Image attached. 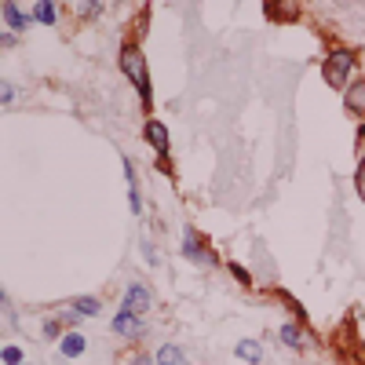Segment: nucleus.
<instances>
[{
    "label": "nucleus",
    "instance_id": "obj_1",
    "mask_svg": "<svg viewBox=\"0 0 365 365\" xmlns=\"http://www.w3.org/2000/svg\"><path fill=\"white\" fill-rule=\"evenodd\" d=\"M120 70H125V77L135 84L143 106L154 103V88H150V77H146V58H143V51H139L135 44H125V48H120Z\"/></svg>",
    "mask_w": 365,
    "mask_h": 365
},
{
    "label": "nucleus",
    "instance_id": "obj_2",
    "mask_svg": "<svg viewBox=\"0 0 365 365\" xmlns=\"http://www.w3.org/2000/svg\"><path fill=\"white\" fill-rule=\"evenodd\" d=\"M351 70H354V51H347V48L329 51V58L322 63V77H325L329 88H347L351 84Z\"/></svg>",
    "mask_w": 365,
    "mask_h": 365
},
{
    "label": "nucleus",
    "instance_id": "obj_3",
    "mask_svg": "<svg viewBox=\"0 0 365 365\" xmlns=\"http://www.w3.org/2000/svg\"><path fill=\"white\" fill-rule=\"evenodd\" d=\"M182 256H187L194 267H216V252H212L205 241L197 237V230L194 227H187L182 230Z\"/></svg>",
    "mask_w": 365,
    "mask_h": 365
},
{
    "label": "nucleus",
    "instance_id": "obj_4",
    "mask_svg": "<svg viewBox=\"0 0 365 365\" xmlns=\"http://www.w3.org/2000/svg\"><path fill=\"white\" fill-rule=\"evenodd\" d=\"M113 332H117V336H125V340H139L146 332V322H143V314H132V311L120 307L113 314Z\"/></svg>",
    "mask_w": 365,
    "mask_h": 365
},
{
    "label": "nucleus",
    "instance_id": "obj_5",
    "mask_svg": "<svg viewBox=\"0 0 365 365\" xmlns=\"http://www.w3.org/2000/svg\"><path fill=\"white\" fill-rule=\"evenodd\" d=\"M143 139H146L150 146L158 150V158H161V161L168 158V128L161 125V120H146V128H143Z\"/></svg>",
    "mask_w": 365,
    "mask_h": 365
},
{
    "label": "nucleus",
    "instance_id": "obj_6",
    "mask_svg": "<svg viewBox=\"0 0 365 365\" xmlns=\"http://www.w3.org/2000/svg\"><path fill=\"white\" fill-rule=\"evenodd\" d=\"M120 307L132 311V314H146V311H150V289H146V285H128L125 303H120Z\"/></svg>",
    "mask_w": 365,
    "mask_h": 365
},
{
    "label": "nucleus",
    "instance_id": "obj_7",
    "mask_svg": "<svg viewBox=\"0 0 365 365\" xmlns=\"http://www.w3.org/2000/svg\"><path fill=\"white\" fill-rule=\"evenodd\" d=\"M88 351V340L81 336V332H66L63 340H58V354L63 358H81Z\"/></svg>",
    "mask_w": 365,
    "mask_h": 365
},
{
    "label": "nucleus",
    "instance_id": "obj_8",
    "mask_svg": "<svg viewBox=\"0 0 365 365\" xmlns=\"http://www.w3.org/2000/svg\"><path fill=\"white\" fill-rule=\"evenodd\" d=\"M344 103H347V110H351V113L365 117V81L347 84V96H344Z\"/></svg>",
    "mask_w": 365,
    "mask_h": 365
},
{
    "label": "nucleus",
    "instance_id": "obj_9",
    "mask_svg": "<svg viewBox=\"0 0 365 365\" xmlns=\"http://www.w3.org/2000/svg\"><path fill=\"white\" fill-rule=\"evenodd\" d=\"M234 354H237L241 361H249V365H259V361H263V344H259V340H237Z\"/></svg>",
    "mask_w": 365,
    "mask_h": 365
},
{
    "label": "nucleus",
    "instance_id": "obj_10",
    "mask_svg": "<svg viewBox=\"0 0 365 365\" xmlns=\"http://www.w3.org/2000/svg\"><path fill=\"white\" fill-rule=\"evenodd\" d=\"M4 22H8V29H11V34H22V29L29 26V19L19 11V4H15V0H4Z\"/></svg>",
    "mask_w": 365,
    "mask_h": 365
},
{
    "label": "nucleus",
    "instance_id": "obj_11",
    "mask_svg": "<svg viewBox=\"0 0 365 365\" xmlns=\"http://www.w3.org/2000/svg\"><path fill=\"white\" fill-rule=\"evenodd\" d=\"M154 358H158V365H187V358H182V351L175 344H165Z\"/></svg>",
    "mask_w": 365,
    "mask_h": 365
},
{
    "label": "nucleus",
    "instance_id": "obj_12",
    "mask_svg": "<svg viewBox=\"0 0 365 365\" xmlns=\"http://www.w3.org/2000/svg\"><path fill=\"white\" fill-rule=\"evenodd\" d=\"M70 307H73V311H81L84 318H96V314L103 311V303H99L96 296H81V299H73V303H70Z\"/></svg>",
    "mask_w": 365,
    "mask_h": 365
},
{
    "label": "nucleus",
    "instance_id": "obj_13",
    "mask_svg": "<svg viewBox=\"0 0 365 365\" xmlns=\"http://www.w3.org/2000/svg\"><path fill=\"white\" fill-rule=\"evenodd\" d=\"M34 19H37L41 26H55V22H58V15H55V4H51V0H41V4L34 8Z\"/></svg>",
    "mask_w": 365,
    "mask_h": 365
},
{
    "label": "nucleus",
    "instance_id": "obj_14",
    "mask_svg": "<svg viewBox=\"0 0 365 365\" xmlns=\"http://www.w3.org/2000/svg\"><path fill=\"white\" fill-rule=\"evenodd\" d=\"M278 336H282V344H289V347H303V332H299L296 322H285Z\"/></svg>",
    "mask_w": 365,
    "mask_h": 365
},
{
    "label": "nucleus",
    "instance_id": "obj_15",
    "mask_svg": "<svg viewBox=\"0 0 365 365\" xmlns=\"http://www.w3.org/2000/svg\"><path fill=\"white\" fill-rule=\"evenodd\" d=\"M63 325H66L63 318H48V322H44V340H55L58 332H63Z\"/></svg>",
    "mask_w": 365,
    "mask_h": 365
},
{
    "label": "nucleus",
    "instance_id": "obj_16",
    "mask_svg": "<svg viewBox=\"0 0 365 365\" xmlns=\"http://www.w3.org/2000/svg\"><path fill=\"white\" fill-rule=\"evenodd\" d=\"M0 358H4V365H22V351L15 344H8L4 351H0Z\"/></svg>",
    "mask_w": 365,
    "mask_h": 365
},
{
    "label": "nucleus",
    "instance_id": "obj_17",
    "mask_svg": "<svg viewBox=\"0 0 365 365\" xmlns=\"http://www.w3.org/2000/svg\"><path fill=\"white\" fill-rule=\"evenodd\" d=\"M77 11H81V15H88V19H99V11H103V8H99V0H81V8H77Z\"/></svg>",
    "mask_w": 365,
    "mask_h": 365
},
{
    "label": "nucleus",
    "instance_id": "obj_18",
    "mask_svg": "<svg viewBox=\"0 0 365 365\" xmlns=\"http://www.w3.org/2000/svg\"><path fill=\"white\" fill-rule=\"evenodd\" d=\"M354 190H358V197L365 201V158H361V165H358V172H354Z\"/></svg>",
    "mask_w": 365,
    "mask_h": 365
},
{
    "label": "nucleus",
    "instance_id": "obj_19",
    "mask_svg": "<svg viewBox=\"0 0 365 365\" xmlns=\"http://www.w3.org/2000/svg\"><path fill=\"white\" fill-rule=\"evenodd\" d=\"M11 99H15V88H11V81H4V84H0V103L8 106Z\"/></svg>",
    "mask_w": 365,
    "mask_h": 365
},
{
    "label": "nucleus",
    "instance_id": "obj_20",
    "mask_svg": "<svg viewBox=\"0 0 365 365\" xmlns=\"http://www.w3.org/2000/svg\"><path fill=\"white\" fill-rule=\"evenodd\" d=\"M128 201H132V212H135V216H143V197H139V190H128Z\"/></svg>",
    "mask_w": 365,
    "mask_h": 365
},
{
    "label": "nucleus",
    "instance_id": "obj_21",
    "mask_svg": "<svg viewBox=\"0 0 365 365\" xmlns=\"http://www.w3.org/2000/svg\"><path fill=\"white\" fill-rule=\"evenodd\" d=\"M143 256H146L150 263H158V249H154V245H150V241H143Z\"/></svg>",
    "mask_w": 365,
    "mask_h": 365
},
{
    "label": "nucleus",
    "instance_id": "obj_22",
    "mask_svg": "<svg viewBox=\"0 0 365 365\" xmlns=\"http://www.w3.org/2000/svg\"><path fill=\"white\" fill-rule=\"evenodd\" d=\"M132 365H158V358H150V354H139Z\"/></svg>",
    "mask_w": 365,
    "mask_h": 365
},
{
    "label": "nucleus",
    "instance_id": "obj_23",
    "mask_svg": "<svg viewBox=\"0 0 365 365\" xmlns=\"http://www.w3.org/2000/svg\"><path fill=\"white\" fill-rule=\"evenodd\" d=\"M15 41H19V34H11V29H8V34H4V48H15Z\"/></svg>",
    "mask_w": 365,
    "mask_h": 365
},
{
    "label": "nucleus",
    "instance_id": "obj_24",
    "mask_svg": "<svg viewBox=\"0 0 365 365\" xmlns=\"http://www.w3.org/2000/svg\"><path fill=\"white\" fill-rule=\"evenodd\" d=\"M267 4H270V8H274V4H282V0H267Z\"/></svg>",
    "mask_w": 365,
    "mask_h": 365
}]
</instances>
